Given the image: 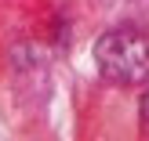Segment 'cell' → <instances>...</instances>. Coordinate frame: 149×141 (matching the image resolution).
<instances>
[{"mask_svg": "<svg viewBox=\"0 0 149 141\" xmlns=\"http://www.w3.org/2000/svg\"><path fill=\"white\" fill-rule=\"evenodd\" d=\"M98 72L113 83H142L149 80V33L116 29L95 43Z\"/></svg>", "mask_w": 149, "mask_h": 141, "instance_id": "cell-1", "label": "cell"}, {"mask_svg": "<svg viewBox=\"0 0 149 141\" xmlns=\"http://www.w3.org/2000/svg\"><path fill=\"white\" fill-rule=\"evenodd\" d=\"M142 120L149 123V87H146V94H142Z\"/></svg>", "mask_w": 149, "mask_h": 141, "instance_id": "cell-2", "label": "cell"}]
</instances>
